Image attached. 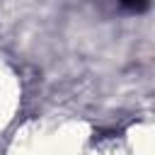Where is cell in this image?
<instances>
[{
    "label": "cell",
    "mask_w": 155,
    "mask_h": 155,
    "mask_svg": "<svg viewBox=\"0 0 155 155\" xmlns=\"http://www.w3.org/2000/svg\"><path fill=\"white\" fill-rule=\"evenodd\" d=\"M94 143L92 128L73 116L34 119L15 131L5 155H85Z\"/></svg>",
    "instance_id": "6da1fadb"
},
{
    "label": "cell",
    "mask_w": 155,
    "mask_h": 155,
    "mask_svg": "<svg viewBox=\"0 0 155 155\" xmlns=\"http://www.w3.org/2000/svg\"><path fill=\"white\" fill-rule=\"evenodd\" d=\"M22 111V80L17 70L0 58V140L15 128Z\"/></svg>",
    "instance_id": "7a4b0ae2"
},
{
    "label": "cell",
    "mask_w": 155,
    "mask_h": 155,
    "mask_svg": "<svg viewBox=\"0 0 155 155\" xmlns=\"http://www.w3.org/2000/svg\"><path fill=\"white\" fill-rule=\"evenodd\" d=\"M85 155H153L150 124H138L128 128L121 138L92 143Z\"/></svg>",
    "instance_id": "3957f363"
}]
</instances>
